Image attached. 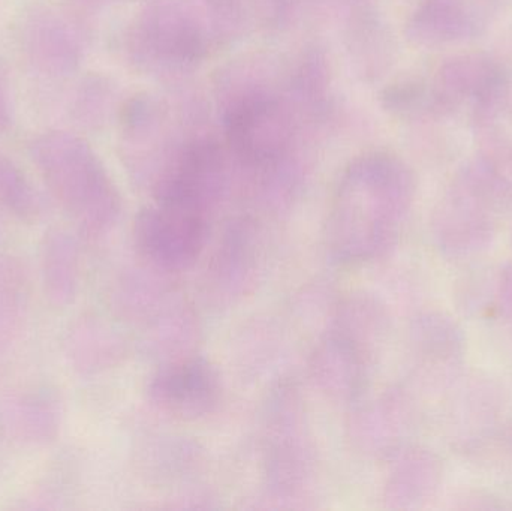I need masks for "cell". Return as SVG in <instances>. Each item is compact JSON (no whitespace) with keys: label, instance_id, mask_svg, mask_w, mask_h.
<instances>
[{"label":"cell","instance_id":"obj_3","mask_svg":"<svg viewBox=\"0 0 512 511\" xmlns=\"http://www.w3.org/2000/svg\"><path fill=\"white\" fill-rule=\"evenodd\" d=\"M212 45L206 17L188 0H150L123 36V53L135 71L168 80L194 72Z\"/></svg>","mask_w":512,"mask_h":511},{"label":"cell","instance_id":"obj_18","mask_svg":"<svg viewBox=\"0 0 512 511\" xmlns=\"http://www.w3.org/2000/svg\"><path fill=\"white\" fill-rule=\"evenodd\" d=\"M29 308V282L17 258L0 254V353L15 344Z\"/></svg>","mask_w":512,"mask_h":511},{"label":"cell","instance_id":"obj_11","mask_svg":"<svg viewBox=\"0 0 512 511\" xmlns=\"http://www.w3.org/2000/svg\"><path fill=\"white\" fill-rule=\"evenodd\" d=\"M21 44L33 68L48 77H68L83 60V38L60 12L41 9L21 27Z\"/></svg>","mask_w":512,"mask_h":511},{"label":"cell","instance_id":"obj_15","mask_svg":"<svg viewBox=\"0 0 512 511\" xmlns=\"http://www.w3.org/2000/svg\"><path fill=\"white\" fill-rule=\"evenodd\" d=\"M62 414L41 393H17L0 404V428L24 446H47L59 437Z\"/></svg>","mask_w":512,"mask_h":511},{"label":"cell","instance_id":"obj_19","mask_svg":"<svg viewBox=\"0 0 512 511\" xmlns=\"http://www.w3.org/2000/svg\"><path fill=\"white\" fill-rule=\"evenodd\" d=\"M119 110L116 86L102 75H89L75 90L72 116L84 128H102Z\"/></svg>","mask_w":512,"mask_h":511},{"label":"cell","instance_id":"obj_4","mask_svg":"<svg viewBox=\"0 0 512 511\" xmlns=\"http://www.w3.org/2000/svg\"><path fill=\"white\" fill-rule=\"evenodd\" d=\"M304 404L298 387L282 380L262 410V477L273 501L300 500L315 480L318 455Z\"/></svg>","mask_w":512,"mask_h":511},{"label":"cell","instance_id":"obj_24","mask_svg":"<svg viewBox=\"0 0 512 511\" xmlns=\"http://www.w3.org/2000/svg\"><path fill=\"white\" fill-rule=\"evenodd\" d=\"M78 5L89 6V8H104V6L116 5L126 0H74Z\"/></svg>","mask_w":512,"mask_h":511},{"label":"cell","instance_id":"obj_16","mask_svg":"<svg viewBox=\"0 0 512 511\" xmlns=\"http://www.w3.org/2000/svg\"><path fill=\"white\" fill-rule=\"evenodd\" d=\"M141 329L147 354L161 362L197 353L203 332L194 306L179 296L174 297Z\"/></svg>","mask_w":512,"mask_h":511},{"label":"cell","instance_id":"obj_20","mask_svg":"<svg viewBox=\"0 0 512 511\" xmlns=\"http://www.w3.org/2000/svg\"><path fill=\"white\" fill-rule=\"evenodd\" d=\"M0 209L20 222L33 224L42 216V201L26 174L0 153Z\"/></svg>","mask_w":512,"mask_h":511},{"label":"cell","instance_id":"obj_22","mask_svg":"<svg viewBox=\"0 0 512 511\" xmlns=\"http://www.w3.org/2000/svg\"><path fill=\"white\" fill-rule=\"evenodd\" d=\"M303 0H254L259 23L268 32H285L297 20Z\"/></svg>","mask_w":512,"mask_h":511},{"label":"cell","instance_id":"obj_9","mask_svg":"<svg viewBox=\"0 0 512 511\" xmlns=\"http://www.w3.org/2000/svg\"><path fill=\"white\" fill-rule=\"evenodd\" d=\"M363 336L328 321L309 354V375L316 389L334 402L358 401L367 377Z\"/></svg>","mask_w":512,"mask_h":511},{"label":"cell","instance_id":"obj_8","mask_svg":"<svg viewBox=\"0 0 512 511\" xmlns=\"http://www.w3.org/2000/svg\"><path fill=\"white\" fill-rule=\"evenodd\" d=\"M150 405L182 423L212 419L225 402V383L206 357L192 353L161 362L147 384Z\"/></svg>","mask_w":512,"mask_h":511},{"label":"cell","instance_id":"obj_1","mask_svg":"<svg viewBox=\"0 0 512 511\" xmlns=\"http://www.w3.org/2000/svg\"><path fill=\"white\" fill-rule=\"evenodd\" d=\"M399 165L381 153L352 159L334 186L325 222L331 257L342 266L375 260L391 233L403 197Z\"/></svg>","mask_w":512,"mask_h":511},{"label":"cell","instance_id":"obj_2","mask_svg":"<svg viewBox=\"0 0 512 511\" xmlns=\"http://www.w3.org/2000/svg\"><path fill=\"white\" fill-rule=\"evenodd\" d=\"M30 158L51 197L87 239H101L119 224L123 200L113 177L84 138L50 131L33 138Z\"/></svg>","mask_w":512,"mask_h":511},{"label":"cell","instance_id":"obj_23","mask_svg":"<svg viewBox=\"0 0 512 511\" xmlns=\"http://www.w3.org/2000/svg\"><path fill=\"white\" fill-rule=\"evenodd\" d=\"M12 125L11 83L8 71L0 62V134L8 131Z\"/></svg>","mask_w":512,"mask_h":511},{"label":"cell","instance_id":"obj_17","mask_svg":"<svg viewBox=\"0 0 512 511\" xmlns=\"http://www.w3.org/2000/svg\"><path fill=\"white\" fill-rule=\"evenodd\" d=\"M343 23V41L352 68L363 78L372 77L381 57L382 35L372 0H337Z\"/></svg>","mask_w":512,"mask_h":511},{"label":"cell","instance_id":"obj_21","mask_svg":"<svg viewBox=\"0 0 512 511\" xmlns=\"http://www.w3.org/2000/svg\"><path fill=\"white\" fill-rule=\"evenodd\" d=\"M213 44L230 45L242 39L255 15L254 0H204Z\"/></svg>","mask_w":512,"mask_h":511},{"label":"cell","instance_id":"obj_7","mask_svg":"<svg viewBox=\"0 0 512 511\" xmlns=\"http://www.w3.org/2000/svg\"><path fill=\"white\" fill-rule=\"evenodd\" d=\"M264 272V239L255 216L231 219L213 249L200 282L203 302L216 311L242 305L258 288Z\"/></svg>","mask_w":512,"mask_h":511},{"label":"cell","instance_id":"obj_10","mask_svg":"<svg viewBox=\"0 0 512 511\" xmlns=\"http://www.w3.org/2000/svg\"><path fill=\"white\" fill-rule=\"evenodd\" d=\"M283 90L307 134L333 119V72L324 48L307 45L283 68Z\"/></svg>","mask_w":512,"mask_h":511},{"label":"cell","instance_id":"obj_12","mask_svg":"<svg viewBox=\"0 0 512 511\" xmlns=\"http://www.w3.org/2000/svg\"><path fill=\"white\" fill-rule=\"evenodd\" d=\"M63 350L81 377H96L122 365L128 356L125 336L98 315H83L66 330Z\"/></svg>","mask_w":512,"mask_h":511},{"label":"cell","instance_id":"obj_6","mask_svg":"<svg viewBox=\"0 0 512 511\" xmlns=\"http://www.w3.org/2000/svg\"><path fill=\"white\" fill-rule=\"evenodd\" d=\"M213 219L173 204L153 201L135 216L132 243L141 263L165 273L188 272L200 260Z\"/></svg>","mask_w":512,"mask_h":511},{"label":"cell","instance_id":"obj_13","mask_svg":"<svg viewBox=\"0 0 512 511\" xmlns=\"http://www.w3.org/2000/svg\"><path fill=\"white\" fill-rule=\"evenodd\" d=\"M170 275L147 264L123 270L111 284V311L119 320L144 327L176 297Z\"/></svg>","mask_w":512,"mask_h":511},{"label":"cell","instance_id":"obj_5","mask_svg":"<svg viewBox=\"0 0 512 511\" xmlns=\"http://www.w3.org/2000/svg\"><path fill=\"white\" fill-rule=\"evenodd\" d=\"M237 188L227 147L203 129L192 132L153 185V200L215 219Z\"/></svg>","mask_w":512,"mask_h":511},{"label":"cell","instance_id":"obj_14","mask_svg":"<svg viewBox=\"0 0 512 511\" xmlns=\"http://www.w3.org/2000/svg\"><path fill=\"white\" fill-rule=\"evenodd\" d=\"M44 294L54 308H68L80 290V248L77 239L62 228L48 230L39 248Z\"/></svg>","mask_w":512,"mask_h":511}]
</instances>
